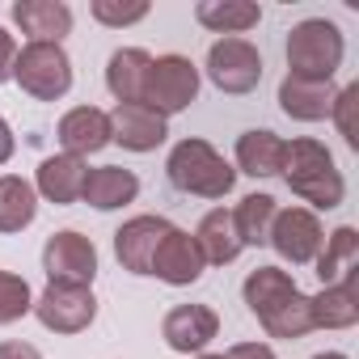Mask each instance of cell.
Masks as SVG:
<instances>
[{
  "instance_id": "obj_1",
  "label": "cell",
  "mask_w": 359,
  "mask_h": 359,
  "mask_svg": "<svg viewBox=\"0 0 359 359\" xmlns=\"http://www.w3.org/2000/svg\"><path fill=\"white\" fill-rule=\"evenodd\" d=\"M245 304H250V313L275 338H300V334L313 330V304H309V296L279 266H258L245 279Z\"/></svg>"
},
{
  "instance_id": "obj_2",
  "label": "cell",
  "mask_w": 359,
  "mask_h": 359,
  "mask_svg": "<svg viewBox=\"0 0 359 359\" xmlns=\"http://www.w3.org/2000/svg\"><path fill=\"white\" fill-rule=\"evenodd\" d=\"M283 182L292 187V195H300L304 203L330 212L342 203V173L334 169V156L317 144V140H292L283 144Z\"/></svg>"
},
{
  "instance_id": "obj_3",
  "label": "cell",
  "mask_w": 359,
  "mask_h": 359,
  "mask_svg": "<svg viewBox=\"0 0 359 359\" xmlns=\"http://www.w3.org/2000/svg\"><path fill=\"white\" fill-rule=\"evenodd\" d=\"M169 182L182 195H199V199H224L237 182V169L203 140H182L169 152Z\"/></svg>"
},
{
  "instance_id": "obj_4",
  "label": "cell",
  "mask_w": 359,
  "mask_h": 359,
  "mask_svg": "<svg viewBox=\"0 0 359 359\" xmlns=\"http://www.w3.org/2000/svg\"><path fill=\"white\" fill-rule=\"evenodd\" d=\"M342 64V34L334 22L325 18H313V22H300L292 34H287V76L296 81H317L325 85Z\"/></svg>"
},
{
  "instance_id": "obj_5",
  "label": "cell",
  "mask_w": 359,
  "mask_h": 359,
  "mask_svg": "<svg viewBox=\"0 0 359 359\" xmlns=\"http://www.w3.org/2000/svg\"><path fill=\"white\" fill-rule=\"evenodd\" d=\"M13 76L39 102H55V97H64L72 89V64H68L60 43H30V47H22L18 64H13Z\"/></svg>"
},
{
  "instance_id": "obj_6",
  "label": "cell",
  "mask_w": 359,
  "mask_h": 359,
  "mask_svg": "<svg viewBox=\"0 0 359 359\" xmlns=\"http://www.w3.org/2000/svg\"><path fill=\"white\" fill-rule=\"evenodd\" d=\"M199 93V68L182 55H161L152 60L148 68V81H144V102L148 110L156 114H177V110H187Z\"/></svg>"
},
{
  "instance_id": "obj_7",
  "label": "cell",
  "mask_w": 359,
  "mask_h": 359,
  "mask_svg": "<svg viewBox=\"0 0 359 359\" xmlns=\"http://www.w3.org/2000/svg\"><path fill=\"white\" fill-rule=\"evenodd\" d=\"M208 76L224 93H250L262 81V55L245 39H220L208 51Z\"/></svg>"
},
{
  "instance_id": "obj_8",
  "label": "cell",
  "mask_w": 359,
  "mask_h": 359,
  "mask_svg": "<svg viewBox=\"0 0 359 359\" xmlns=\"http://www.w3.org/2000/svg\"><path fill=\"white\" fill-rule=\"evenodd\" d=\"M39 321L55 334H81L93 317H97V300L89 287H76V283H47V292L39 296L34 304Z\"/></svg>"
},
{
  "instance_id": "obj_9",
  "label": "cell",
  "mask_w": 359,
  "mask_h": 359,
  "mask_svg": "<svg viewBox=\"0 0 359 359\" xmlns=\"http://www.w3.org/2000/svg\"><path fill=\"white\" fill-rule=\"evenodd\" d=\"M43 266L51 275V283H76V287H89L93 275H97V250L89 237L81 233H55L43 250Z\"/></svg>"
},
{
  "instance_id": "obj_10",
  "label": "cell",
  "mask_w": 359,
  "mask_h": 359,
  "mask_svg": "<svg viewBox=\"0 0 359 359\" xmlns=\"http://www.w3.org/2000/svg\"><path fill=\"white\" fill-rule=\"evenodd\" d=\"M321 224L313 212L304 208H287V212H275V224H271V245L292 262V266H304L317 258L321 250Z\"/></svg>"
},
{
  "instance_id": "obj_11",
  "label": "cell",
  "mask_w": 359,
  "mask_h": 359,
  "mask_svg": "<svg viewBox=\"0 0 359 359\" xmlns=\"http://www.w3.org/2000/svg\"><path fill=\"white\" fill-rule=\"evenodd\" d=\"M169 220H161V216H135V220H127L118 233H114V254H118V262L131 271V275H148L152 271V254H156V245L169 237Z\"/></svg>"
},
{
  "instance_id": "obj_12",
  "label": "cell",
  "mask_w": 359,
  "mask_h": 359,
  "mask_svg": "<svg viewBox=\"0 0 359 359\" xmlns=\"http://www.w3.org/2000/svg\"><path fill=\"white\" fill-rule=\"evenodd\" d=\"M203 254H199V245H195V237L191 233H182V229H169V237L156 245V254H152V271L148 275H156V279H165V283H173V287H182V283H195L199 275H203Z\"/></svg>"
},
{
  "instance_id": "obj_13",
  "label": "cell",
  "mask_w": 359,
  "mask_h": 359,
  "mask_svg": "<svg viewBox=\"0 0 359 359\" xmlns=\"http://www.w3.org/2000/svg\"><path fill=\"white\" fill-rule=\"evenodd\" d=\"M165 135H169L165 114H156V110H148L140 102H118L114 114H110V140H118L131 152H152Z\"/></svg>"
},
{
  "instance_id": "obj_14",
  "label": "cell",
  "mask_w": 359,
  "mask_h": 359,
  "mask_svg": "<svg viewBox=\"0 0 359 359\" xmlns=\"http://www.w3.org/2000/svg\"><path fill=\"white\" fill-rule=\"evenodd\" d=\"M216 330H220V321H216V313H212L208 304H177V309H169V317H165V325H161L165 342H169L173 351H182V355L203 351V346L216 338Z\"/></svg>"
},
{
  "instance_id": "obj_15",
  "label": "cell",
  "mask_w": 359,
  "mask_h": 359,
  "mask_svg": "<svg viewBox=\"0 0 359 359\" xmlns=\"http://www.w3.org/2000/svg\"><path fill=\"white\" fill-rule=\"evenodd\" d=\"M309 304H313V330L317 325H330V330L355 325L359 321V266L346 271L338 283L321 287V296H313Z\"/></svg>"
},
{
  "instance_id": "obj_16",
  "label": "cell",
  "mask_w": 359,
  "mask_h": 359,
  "mask_svg": "<svg viewBox=\"0 0 359 359\" xmlns=\"http://www.w3.org/2000/svg\"><path fill=\"white\" fill-rule=\"evenodd\" d=\"M13 22L34 43H60L72 30V9L60 5V0H18V5H13Z\"/></svg>"
},
{
  "instance_id": "obj_17",
  "label": "cell",
  "mask_w": 359,
  "mask_h": 359,
  "mask_svg": "<svg viewBox=\"0 0 359 359\" xmlns=\"http://www.w3.org/2000/svg\"><path fill=\"white\" fill-rule=\"evenodd\" d=\"M60 144L68 148V156H85L110 144V114L93 110V106H76L60 118Z\"/></svg>"
},
{
  "instance_id": "obj_18",
  "label": "cell",
  "mask_w": 359,
  "mask_h": 359,
  "mask_svg": "<svg viewBox=\"0 0 359 359\" xmlns=\"http://www.w3.org/2000/svg\"><path fill=\"white\" fill-rule=\"evenodd\" d=\"M140 195V182L131 169H118V165H102V169H89L85 173V191L81 199L93 203L97 212H110V208H123Z\"/></svg>"
},
{
  "instance_id": "obj_19",
  "label": "cell",
  "mask_w": 359,
  "mask_h": 359,
  "mask_svg": "<svg viewBox=\"0 0 359 359\" xmlns=\"http://www.w3.org/2000/svg\"><path fill=\"white\" fill-rule=\"evenodd\" d=\"M148 68H152V55L140 51V47H123L110 55V68H106V85L118 102H144V81H148Z\"/></svg>"
},
{
  "instance_id": "obj_20",
  "label": "cell",
  "mask_w": 359,
  "mask_h": 359,
  "mask_svg": "<svg viewBox=\"0 0 359 359\" xmlns=\"http://www.w3.org/2000/svg\"><path fill=\"white\" fill-rule=\"evenodd\" d=\"M85 161L81 156H51L39 165V191L51 199V203H76L81 191H85Z\"/></svg>"
},
{
  "instance_id": "obj_21",
  "label": "cell",
  "mask_w": 359,
  "mask_h": 359,
  "mask_svg": "<svg viewBox=\"0 0 359 359\" xmlns=\"http://www.w3.org/2000/svg\"><path fill=\"white\" fill-rule=\"evenodd\" d=\"M279 106H283L292 118L317 123V118L330 114V106H334V89H330V81L317 85V81H296V76H287V81L279 85Z\"/></svg>"
},
{
  "instance_id": "obj_22",
  "label": "cell",
  "mask_w": 359,
  "mask_h": 359,
  "mask_svg": "<svg viewBox=\"0 0 359 359\" xmlns=\"http://www.w3.org/2000/svg\"><path fill=\"white\" fill-rule=\"evenodd\" d=\"M237 165L250 177H275L283 169V140L275 131H245L237 140Z\"/></svg>"
},
{
  "instance_id": "obj_23",
  "label": "cell",
  "mask_w": 359,
  "mask_h": 359,
  "mask_svg": "<svg viewBox=\"0 0 359 359\" xmlns=\"http://www.w3.org/2000/svg\"><path fill=\"white\" fill-rule=\"evenodd\" d=\"M195 245H199L203 262H216V266L233 262V258L241 254V237H237V229H233V212H224V208L208 212V216H203V224H199Z\"/></svg>"
},
{
  "instance_id": "obj_24",
  "label": "cell",
  "mask_w": 359,
  "mask_h": 359,
  "mask_svg": "<svg viewBox=\"0 0 359 359\" xmlns=\"http://www.w3.org/2000/svg\"><path fill=\"white\" fill-rule=\"evenodd\" d=\"M195 18L216 30V34H241L250 26H258V5H250V0H203V5L195 9Z\"/></svg>"
},
{
  "instance_id": "obj_25",
  "label": "cell",
  "mask_w": 359,
  "mask_h": 359,
  "mask_svg": "<svg viewBox=\"0 0 359 359\" xmlns=\"http://www.w3.org/2000/svg\"><path fill=\"white\" fill-rule=\"evenodd\" d=\"M275 199L271 195H245L241 208L233 212V229L241 237V245H266L271 241V224H275Z\"/></svg>"
},
{
  "instance_id": "obj_26",
  "label": "cell",
  "mask_w": 359,
  "mask_h": 359,
  "mask_svg": "<svg viewBox=\"0 0 359 359\" xmlns=\"http://www.w3.org/2000/svg\"><path fill=\"white\" fill-rule=\"evenodd\" d=\"M34 187L26 177H0V233H22L34 220Z\"/></svg>"
},
{
  "instance_id": "obj_27",
  "label": "cell",
  "mask_w": 359,
  "mask_h": 359,
  "mask_svg": "<svg viewBox=\"0 0 359 359\" xmlns=\"http://www.w3.org/2000/svg\"><path fill=\"white\" fill-rule=\"evenodd\" d=\"M355 266H359V237H355V229H338L325 241V250H317V275L330 287V283H338Z\"/></svg>"
},
{
  "instance_id": "obj_28",
  "label": "cell",
  "mask_w": 359,
  "mask_h": 359,
  "mask_svg": "<svg viewBox=\"0 0 359 359\" xmlns=\"http://www.w3.org/2000/svg\"><path fill=\"white\" fill-rule=\"evenodd\" d=\"M30 309H34V300H30L26 279H18V275H9V271H0V325H9V321L26 317Z\"/></svg>"
},
{
  "instance_id": "obj_29",
  "label": "cell",
  "mask_w": 359,
  "mask_h": 359,
  "mask_svg": "<svg viewBox=\"0 0 359 359\" xmlns=\"http://www.w3.org/2000/svg\"><path fill=\"white\" fill-rule=\"evenodd\" d=\"M330 114L338 118V131H342V140L355 148V144H359V85H346L342 93H334V106H330Z\"/></svg>"
},
{
  "instance_id": "obj_30",
  "label": "cell",
  "mask_w": 359,
  "mask_h": 359,
  "mask_svg": "<svg viewBox=\"0 0 359 359\" xmlns=\"http://www.w3.org/2000/svg\"><path fill=\"white\" fill-rule=\"evenodd\" d=\"M93 18L106 22V26H131L140 18H148V5L144 0H131V5H114V0H93Z\"/></svg>"
},
{
  "instance_id": "obj_31",
  "label": "cell",
  "mask_w": 359,
  "mask_h": 359,
  "mask_svg": "<svg viewBox=\"0 0 359 359\" xmlns=\"http://www.w3.org/2000/svg\"><path fill=\"white\" fill-rule=\"evenodd\" d=\"M13 64H18V47H13L9 30H0V85L13 76Z\"/></svg>"
},
{
  "instance_id": "obj_32",
  "label": "cell",
  "mask_w": 359,
  "mask_h": 359,
  "mask_svg": "<svg viewBox=\"0 0 359 359\" xmlns=\"http://www.w3.org/2000/svg\"><path fill=\"white\" fill-rule=\"evenodd\" d=\"M224 359H275V351L262 346V342H241V346H233Z\"/></svg>"
},
{
  "instance_id": "obj_33",
  "label": "cell",
  "mask_w": 359,
  "mask_h": 359,
  "mask_svg": "<svg viewBox=\"0 0 359 359\" xmlns=\"http://www.w3.org/2000/svg\"><path fill=\"white\" fill-rule=\"evenodd\" d=\"M0 359H43L30 342H0Z\"/></svg>"
},
{
  "instance_id": "obj_34",
  "label": "cell",
  "mask_w": 359,
  "mask_h": 359,
  "mask_svg": "<svg viewBox=\"0 0 359 359\" xmlns=\"http://www.w3.org/2000/svg\"><path fill=\"white\" fill-rule=\"evenodd\" d=\"M13 156V131H9V123L0 118V165H5Z\"/></svg>"
},
{
  "instance_id": "obj_35",
  "label": "cell",
  "mask_w": 359,
  "mask_h": 359,
  "mask_svg": "<svg viewBox=\"0 0 359 359\" xmlns=\"http://www.w3.org/2000/svg\"><path fill=\"white\" fill-rule=\"evenodd\" d=\"M313 359H346V355H334V351H325V355H313Z\"/></svg>"
},
{
  "instance_id": "obj_36",
  "label": "cell",
  "mask_w": 359,
  "mask_h": 359,
  "mask_svg": "<svg viewBox=\"0 0 359 359\" xmlns=\"http://www.w3.org/2000/svg\"><path fill=\"white\" fill-rule=\"evenodd\" d=\"M203 359H224V355H203Z\"/></svg>"
}]
</instances>
